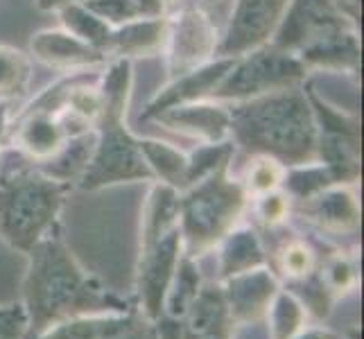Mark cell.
I'll return each instance as SVG.
<instances>
[{
  "label": "cell",
  "mask_w": 364,
  "mask_h": 339,
  "mask_svg": "<svg viewBox=\"0 0 364 339\" xmlns=\"http://www.w3.org/2000/svg\"><path fill=\"white\" fill-rule=\"evenodd\" d=\"M84 5L91 11H95L100 18H105L109 25H114V28H118L122 23L141 18L134 0H86Z\"/></svg>",
  "instance_id": "obj_36"
},
{
  "label": "cell",
  "mask_w": 364,
  "mask_h": 339,
  "mask_svg": "<svg viewBox=\"0 0 364 339\" xmlns=\"http://www.w3.org/2000/svg\"><path fill=\"white\" fill-rule=\"evenodd\" d=\"M292 339H337V335L331 333L328 328H321V325H317V328H304Z\"/></svg>",
  "instance_id": "obj_42"
},
{
  "label": "cell",
  "mask_w": 364,
  "mask_h": 339,
  "mask_svg": "<svg viewBox=\"0 0 364 339\" xmlns=\"http://www.w3.org/2000/svg\"><path fill=\"white\" fill-rule=\"evenodd\" d=\"M138 147H141V154L152 172V179L181 193L186 188L188 170V154L183 149L159 141V138H138Z\"/></svg>",
  "instance_id": "obj_25"
},
{
  "label": "cell",
  "mask_w": 364,
  "mask_h": 339,
  "mask_svg": "<svg viewBox=\"0 0 364 339\" xmlns=\"http://www.w3.org/2000/svg\"><path fill=\"white\" fill-rule=\"evenodd\" d=\"M220 285L233 325H247L265 319L274 294L281 290L279 276L269 269V265L231 276L227 281H220Z\"/></svg>",
  "instance_id": "obj_13"
},
{
  "label": "cell",
  "mask_w": 364,
  "mask_h": 339,
  "mask_svg": "<svg viewBox=\"0 0 364 339\" xmlns=\"http://www.w3.org/2000/svg\"><path fill=\"white\" fill-rule=\"evenodd\" d=\"M136 328L132 312H105V315H80L64 319L34 339H122Z\"/></svg>",
  "instance_id": "obj_22"
},
{
  "label": "cell",
  "mask_w": 364,
  "mask_h": 339,
  "mask_svg": "<svg viewBox=\"0 0 364 339\" xmlns=\"http://www.w3.org/2000/svg\"><path fill=\"white\" fill-rule=\"evenodd\" d=\"M301 204V215H306L317 229L333 235H348L360 229V202L350 185L335 183L319 195Z\"/></svg>",
  "instance_id": "obj_16"
},
{
  "label": "cell",
  "mask_w": 364,
  "mask_h": 339,
  "mask_svg": "<svg viewBox=\"0 0 364 339\" xmlns=\"http://www.w3.org/2000/svg\"><path fill=\"white\" fill-rule=\"evenodd\" d=\"M319 256L304 237H290L279 251H276V267L287 283H301L310 279L319 269Z\"/></svg>",
  "instance_id": "obj_30"
},
{
  "label": "cell",
  "mask_w": 364,
  "mask_h": 339,
  "mask_svg": "<svg viewBox=\"0 0 364 339\" xmlns=\"http://www.w3.org/2000/svg\"><path fill=\"white\" fill-rule=\"evenodd\" d=\"M231 141L249 156L265 154L285 168L317 161V124L306 93L299 89L229 104Z\"/></svg>",
  "instance_id": "obj_2"
},
{
  "label": "cell",
  "mask_w": 364,
  "mask_h": 339,
  "mask_svg": "<svg viewBox=\"0 0 364 339\" xmlns=\"http://www.w3.org/2000/svg\"><path fill=\"white\" fill-rule=\"evenodd\" d=\"M224 3V0H202V3H199V5H202L206 11L210 9V7H218V5H222Z\"/></svg>",
  "instance_id": "obj_43"
},
{
  "label": "cell",
  "mask_w": 364,
  "mask_h": 339,
  "mask_svg": "<svg viewBox=\"0 0 364 339\" xmlns=\"http://www.w3.org/2000/svg\"><path fill=\"white\" fill-rule=\"evenodd\" d=\"M154 323V330L159 339H183V321L179 317L161 315Z\"/></svg>",
  "instance_id": "obj_38"
},
{
  "label": "cell",
  "mask_w": 364,
  "mask_h": 339,
  "mask_svg": "<svg viewBox=\"0 0 364 339\" xmlns=\"http://www.w3.org/2000/svg\"><path fill=\"white\" fill-rule=\"evenodd\" d=\"M249 204V195L237 177H231V166L213 172L210 177L179 193V231L183 254L199 258L231 229L240 224Z\"/></svg>",
  "instance_id": "obj_5"
},
{
  "label": "cell",
  "mask_w": 364,
  "mask_h": 339,
  "mask_svg": "<svg viewBox=\"0 0 364 339\" xmlns=\"http://www.w3.org/2000/svg\"><path fill=\"white\" fill-rule=\"evenodd\" d=\"M206 339H231V333H220V335H213V337H206Z\"/></svg>",
  "instance_id": "obj_44"
},
{
  "label": "cell",
  "mask_w": 364,
  "mask_h": 339,
  "mask_svg": "<svg viewBox=\"0 0 364 339\" xmlns=\"http://www.w3.org/2000/svg\"><path fill=\"white\" fill-rule=\"evenodd\" d=\"M235 145L233 141L227 143H199L191 154H188V170H186V188L199 183L210 177L213 172L227 168L233 163ZM183 188V190H186Z\"/></svg>",
  "instance_id": "obj_32"
},
{
  "label": "cell",
  "mask_w": 364,
  "mask_h": 339,
  "mask_svg": "<svg viewBox=\"0 0 364 339\" xmlns=\"http://www.w3.org/2000/svg\"><path fill=\"white\" fill-rule=\"evenodd\" d=\"M328 185H335L331 170L319 161H310L304 166H292L285 170L281 190L292 202H306V199L319 195Z\"/></svg>",
  "instance_id": "obj_29"
},
{
  "label": "cell",
  "mask_w": 364,
  "mask_h": 339,
  "mask_svg": "<svg viewBox=\"0 0 364 339\" xmlns=\"http://www.w3.org/2000/svg\"><path fill=\"white\" fill-rule=\"evenodd\" d=\"M11 102H0V154H3V145L11 134Z\"/></svg>",
  "instance_id": "obj_40"
},
{
  "label": "cell",
  "mask_w": 364,
  "mask_h": 339,
  "mask_svg": "<svg viewBox=\"0 0 364 339\" xmlns=\"http://www.w3.org/2000/svg\"><path fill=\"white\" fill-rule=\"evenodd\" d=\"M170 131H177L197 143H227L231 141V109L218 99L174 107L152 118Z\"/></svg>",
  "instance_id": "obj_14"
},
{
  "label": "cell",
  "mask_w": 364,
  "mask_h": 339,
  "mask_svg": "<svg viewBox=\"0 0 364 339\" xmlns=\"http://www.w3.org/2000/svg\"><path fill=\"white\" fill-rule=\"evenodd\" d=\"M287 0H233L229 21L220 32L218 57H240L272 41Z\"/></svg>",
  "instance_id": "obj_11"
},
{
  "label": "cell",
  "mask_w": 364,
  "mask_h": 339,
  "mask_svg": "<svg viewBox=\"0 0 364 339\" xmlns=\"http://www.w3.org/2000/svg\"><path fill=\"white\" fill-rule=\"evenodd\" d=\"M204 285L202 279V269L197 265V258H191L188 254H181L177 269L170 281V287L166 292V301H163V315L170 317H183L195 296L199 294Z\"/></svg>",
  "instance_id": "obj_27"
},
{
  "label": "cell",
  "mask_w": 364,
  "mask_h": 339,
  "mask_svg": "<svg viewBox=\"0 0 364 339\" xmlns=\"http://www.w3.org/2000/svg\"><path fill=\"white\" fill-rule=\"evenodd\" d=\"M183 254V240L179 226L172 229L149 247H141L136 265V294L138 308L149 321H156L163 315V301L170 287V281L177 269V262Z\"/></svg>",
  "instance_id": "obj_10"
},
{
  "label": "cell",
  "mask_w": 364,
  "mask_h": 339,
  "mask_svg": "<svg viewBox=\"0 0 364 339\" xmlns=\"http://www.w3.org/2000/svg\"><path fill=\"white\" fill-rule=\"evenodd\" d=\"M166 3H168V5H172V3H174V0H166Z\"/></svg>",
  "instance_id": "obj_45"
},
{
  "label": "cell",
  "mask_w": 364,
  "mask_h": 339,
  "mask_svg": "<svg viewBox=\"0 0 364 339\" xmlns=\"http://www.w3.org/2000/svg\"><path fill=\"white\" fill-rule=\"evenodd\" d=\"M28 258L21 301L28 315V339L70 317L134 310L127 298L84 271L57 233L43 237Z\"/></svg>",
  "instance_id": "obj_1"
},
{
  "label": "cell",
  "mask_w": 364,
  "mask_h": 339,
  "mask_svg": "<svg viewBox=\"0 0 364 339\" xmlns=\"http://www.w3.org/2000/svg\"><path fill=\"white\" fill-rule=\"evenodd\" d=\"M77 3H86V0H34L36 9L41 11H59L66 5H77Z\"/></svg>",
  "instance_id": "obj_41"
},
{
  "label": "cell",
  "mask_w": 364,
  "mask_h": 339,
  "mask_svg": "<svg viewBox=\"0 0 364 339\" xmlns=\"http://www.w3.org/2000/svg\"><path fill=\"white\" fill-rule=\"evenodd\" d=\"M73 185L48 177L34 163H7L0 170V235L23 254L55 233Z\"/></svg>",
  "instance_id": "obj_4"
},
{
  "label": "cell",
  "mask_w": 364,
  "mask_h": 339,
  "mask_svg": "<svg viewBox=\"0 0 364 339\" xmlns=\"http://www.w3.org/2000/svg\"><path fill=\"white\" fill-rule=\"evenodd\" d=\"M269 256L265 251L260 235L251 226L231 229L218 244V269L220 281H227L231 276L245 274L258 267H267Z\"/></svg>",
  "instance_id": "obj_20"
},
{
  "label": "cell",
  "mask_w": 364,
  "mask_h": 339,
  "mask_svg": "<svg viewBox=\"0 0 364 339\" xmlns=\"http://www.w3.org/2000/svg\"><path fill=\"white\" fill-rule=\"evenodd\" d=\"M346 28H358V23L350 21L335 0H287L269 43L296 55L321 36Z\"/></svg>",
  "instance_id": "obj_9"
},
{
  "label": "cell",
  "mask_w": 364,
  "mask_h": 339,
  "mask_svg": "<svg viewBox=\"0 0 364 339\" xmlns=\"http://www.w3.org/2000/svg\"><path fill=\"white\" fill-rule=\"evenodd\" d=\"M233 59L235 57H215L204 66H199L191 72H183L179 77L168 80V84L163 86V89H159L156 95L147 102L143 118L152 120L154 116H159V113L168 109L202 102V99H213L218 86L224 80V75L229 72Z\"/></svg>",
  "instance_id": "obj_12"
},
{
  "label": "cell",
  "mask_w": 364,
  "mask_h": 339,
  "mask_svg": "<svg viewBox=\"0 0 364 339\" xmlns=\"http://www.w3.org/2000/svg\"><path fill=\"white\" fill-rule=\"evenodd\" d=\"M134 5L138 9L141 18H154V16H163L168 9L166 0H134Z\"/></svg>",
  "instance_id": "obj_39"
},
{
  "label": "cell",
  "mask_w": 364,
  "mask_h": 339,
  "mask_svg": "<svg viewBox=\"0 0 364 339\" xmlns=\"http://www.w3.org/2000/svg\"><path fill=\"white\" fill-rule=\"evenodd\" d=\"M308 68L301 64L294 53L274 43H265L233 59L213 99L235 104L262 95L299 89L308 82Z\"/></svg>",
  "instance_id": "obj_6"
},
{
  "label": "cell",
  "mask_w": 364,
  "mask_h": 339,
  "mask_svg": "<svg viewBox=\"0 0 364 339\" xmlns=\"http://www.w3.org/2000/svg\"><path fill=\"white\" fill-rule=\"evenodd\" d=\"M317 274L331 296L350 294L360 285L358 262L346 254H331L323 262H319Z\"/></svg>",
  "instance_id": "obj_34"
},
{
  "label": "cell",
  "mask_w": 364,
  "mask_h": 339,
  "mask_svg": "<svg viewBox=\"0 0 364 339\" xmlns=\"http://www.w3.org/2000/svg\"><path fill=\"white\" fill-rule=\"evenodd\" d=\"M11 136L18 154H23L32 163H43L55 156L61 145L68 141V134L55 113L39 111H21L11 116Z\"/></svg>",
  "instance_id": "obj_17"
},
{
  "label": "cell",
  "mask_w": 364,
  "mask_h": 339,
  "mask_svg": "<svg viewBox=\"0 0 364 339\" xmlns=\"http://www.w3.org/2000/svg\"><path fill=\"white\" fill-rule=\"evenodd\" d=\"M220 30L202 5H186L168 16L166 55L168 80L179 77L218 57Z\"/></svg>",
  "instance_id": "obj_8"
},
{
  "label": "cell",
  "mask_w": 364,
  "mask_h": 339,
  "mask_svg": "<svg viewBox=\"0 0 364 339\" xmlns=\"http://www.w3.org/2000/svg\"><path fill=\"white\" fill-rule=\"evenodd\" d=\"M317 124V161L331 170L335 183L353 185L360 179V120L326 102L306 86Z\"/></svg>",
  "instance_id": "obj_7"
},
{
  "label": "cell",
  "mask_w": 364,
  "mask_h": 339,
  "mask_svg": "<svg viewBox=\"0 0 364 339\" xmlns=\"http://www.w3.org/2000/svg\"><path fill=\"white\" fill-rule=\"evenodd\" d=\"M285 166L281 161H276L272 156L265 154H254L249 158L247 168L240 177V183L245 185V190L251 197H260L265 193L279 190L283 185V177H285Z\"/></svg>",
  "instance_id": "obj_33"
},
{
  "label": "cell",
  "mask_w": 364,
  "mask_h": 339,
  "mask_svg": "<svg viewBox=\"0 0 364 339\" xmlns=\"http://www.w3.org/2000/svg\"><path fill=\"white\" fill-rule=\"evenodd\" d=\"M0 339H28V315L21 301L0 306Z\"/></svg>",
  "instance_id": "obj_37"
},
{
  "label": "cell",
  "mask_w": 364,
  "mask_h": 339,
  "mask_svg": "<svg viewBox=\"0 0 364 339\" xmlns=\"http://www.w3.org/2000/svg\"><path fill=\"white\" fill-rule=\"evenodd\" d=\"M265 319L269 323L272 339H292L306 328L308 310L294 292L279 290L272 298Z\"/></svg>",
  "instance_id": "obj_28"
},
{
  "label": "cell",
  "mask_w": 364,
  "mask_h": 339,
  "mask_svg": "<svg viewBox=\"0 0 364 339\" xmlns=\"http://www.w3.org/2000/svg\"><path fill=\"white\" fill-rule=\"evenodd\" d=\"M30 55L39 64L61 72H84L107 64V55L80 41L64 28H48L32 34Z\"/></svg>",
  "instance_id": "obj_15"
},
{
  "label": "cell",
  "mask_w": 364,
  "mask_h": 339,
  "mask_svg": "<svg viewBox=\"0 0 364 339\" xmlns=\"http://www.w3.org/2000/svg\"><path fill=\"white\" fill-rule=\"evenodd\" d=\"M296 57L308 68V72L326 70V72L358 75L360 57H362L360 28H346L328 36H321L319 41L299 50Z\"/></svg>",
  "instance_id": "obj_18"
},
{
  "label": "cell",
  "mask_w": 364,
  "mask_h": 339,
  "mask_svg": "<svg viewBox=\"0 0 364 339\" xmlns=\"http://www.w3.org/2000/svg\"><path fill=\"white\" fill-rule=\"evenodd\" d=\"M168 39V14L154 18H136L122 23L111 32L107 48L109 59H145L163 55Z\"/></svg>",
  "instance_id": "obj_19"
},
{
  "label": "cell",
  "mask_w": 364,
  "mask_h": 339,
  "mask_svg": "<svg viewBox=\"0 0 364 339\" xmlns=\"http://www.w3.org/2000/svg\"><path fill=\"white\" fill-rule=\"evenodd\" d=\"M93 147H95V129L70 136L55 156L39 163L36 168L46 172L48 177L73 185L80 181L86 166H89V161L93 156Z\"/></svg>",
  "instance_id": "obj_24"
},
{
  "label": "cell",
  "mask_w": 364,
  "mask_h": 339,
  "mask_svg": "<svg viewBox=\"0 0 364 339\" xmlns=\"http://www.w3.org/2000/svg\"><path fill=\"white\" fill-rule=\"evenodd\" d=\"M183 339H206L220 333H231L233 323L229 317L227 301L220 283H204L199 294L181 317Z\"/></svg>",
  "instance_id": "obj_21"
},
{
  "label": "cell",
  "mask_w": 364,
  "mask_h": 339,
  "mask_svg": "<svg viewBox=\"0 0 364 339\" xmlns=\"http://www.w3.org/2000/svg\"><path fill=\"white\" fill-rule=\"evenodd\" d=\"M102 113L95 122L93 156L80 177L82 190H102L120 183L154 181L138 147V136L127 127L134 91V61L109 59L100 75Z\"/></svg>",
  "instance_id": "obj_3"
},
{
  "label": "cell",
  "mask_w": 364,
  "mask_h": 339,
  "mask_svg": "<svg viewBox=\"0 0 364 339\" xmlns=\"http://www.w3.org/2000/svg\"><path fill=\"white\" fill-rule=\"evenodd\" d=\"M55 14L59 16V28H64L73 36H77L80 41L89 43L91 48H95V50H100V53L107 55L114 25H109L105 18H100L95 11H91L84 3L66 5V7H61L59 11H55Z\"/></svg>",
  "instance_id": "obj_26"
},
{
  "label": "cell",
  "mask_w": 364,
  "mask_h": 339,
  "mask_svg": "<svg viewBox=\"0 0 364 339\" xmlns=\"http://www.w3.org/2000/svg\"><path fill=\"white\" fill-rule=\"evenodd\" d=\"M32 82V59L23 50L0 43V102H11L28 91Z\"/></svg>",
  "instance_id": "obj_31"
},
{
  "label": "cell",
  "mask_w": 364,
  "mask_h": 339,
  "mask_svg": "<svg viewBox=\"0 0 364 339\" xmlns=\"http://www.w3.org/2000/svg\"><path fill=\"white\" fill-rule=\"evenodd\" d=\"M179 226V190L152 181L143 217H141V247H149Z\"/></svg>",
  "instance_id": "obj_23"
},
{
  "label": "cell",
  "mask_w": 364,
  "mask_h": 339,
  "mask_svg": "<svg viewBox=\"0 0 364 339\" xmlns=\"http://www.w3.org/2000/svg\"><path fill=\"white\" fill-rule=\"evenodd\" d=\"M254 215L256 220L267 226V229H276V226H281L287 222L292 212V199L287 197L281 188L279 190H272V193H265L260 197H254Z\"/></svg>",
  "instance_id": "obj_35"
}]
</instances>
